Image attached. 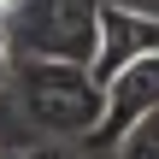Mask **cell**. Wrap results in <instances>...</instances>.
Instances as JSON below:
<instances>
[{"label": "cell", "instance_id": "2", "mask_svg": "<svg viewBox=\"0 0 159 159\" xmlns=\"http://www.w3.org/2000/svg\"><path fill=\"white\" fill-rule=\"evenodd\" d=\"M24 112L47 136H89L100 124V83L83 65H24Z\"/></svg>", "mask_w": 159, "mask_h": 159}, {"label": "cell", "instance_id": "1", "mask_svg": "<svg viewBox=\"0 0 159 159\" xmlns=\"http://www.w3.org/2000/svg\"><path fill=\"white\" fill-rule=\"evenodd\" d=\"M6 35L41 65H94L100 47V0H18L6 12Z\"/></svg>", "mask_w": 159, "mask_h": 159}, {"label": "cell", "instance_id": "3", "mask_svg": "<svg viewBox=\"0 0 159 159\" xmlns=\"http://www.w3.org/2000/svg\"><path fill=\"white\" fill-rule=\"evenodd\" d=\"M148 112H159V53L124 65L112 83H100V124H94L83 142H94V148H118V136H124L130 124H142Z\"/></svg>", "mask_w": 159, "mask_h": 159}, {"label": "cell", "instance_id": "6", "mask_svg": "<svg viewBox=\"0 0 159 159\" xmlns=\"http://www.w3.org/2000/svg\"><path fill=\"white\" fill-rule=\"evenodd\" d=\"M18 159H77V153H65V148H24Z\"/></svg>", "mask_w": 159, "mask_h": 159}, {"label": "cell", "instance_id": "7", "mask_svg": "<svg viewBox=\"0 0 159 159\" xmlns=\"http://www.w3.org/2000/svg\"><path fill=\"white\" fill-rule=\"evenodd\" d=\"M6 47H12V35H6V18H0V89H6Z\"/></svg>", "mask_w": 159, "mask_h": 159}, {"label": "cell", "instance_id": "5", "mask_svg": "<svg viewBox=\"0 0 159 159\" xmlns=\"http://www.w3.org/2000/svg\"><path fill=\"white\" fill-rule=\"evenodd\" d=\"M118 159H159V112H148L118 136Z\"/></svg>", "mask_w": 159, "mask_h": 159}, {"label": "cell", "instance_id": "4", "mask_svg": "<svg viewBox=\"0 0 159 159\" xmlns=\"http://www.w3.org/2000/svg\"><path fill=\"white\" fill-rule=\"evenodd\" d=\"M153 53H159V18L124 12V6H100V47H94V65H89L94 83H112L124 65L153 59Z\"/></svg>", "mask_w": 159, "mask_h": 159}, {"label": "cell", "instance_id": "8", "mask_svg": "<svg viewBox=\"0 0 159 159\" xmlns=\"http://www.w3.org/2000/svg\"><path fill=\"white\" fill-rule=\"evenodd\" d=\"M12 6H18V0H0V18H6V12H12Z\"/></svg>", "mask_w": 159, "mask_h": 159}]
</instances>
